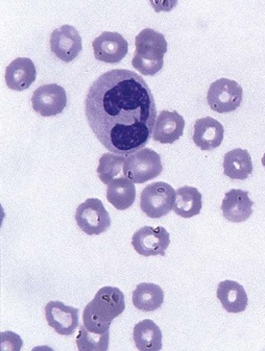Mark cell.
Returning <instances> with one entry per match:
<instances>
[{
    "label": "cell",
    "mask_w": 265,
    "mask_h": 351,
    "mask_svg": "<svg viewBox=\"0 0 265 351\" xmlns=\"http://www.w3.org/2000/svg\"><path fill=\"white\" fill-rule=\"evenodd\" d=\"M85 113L100 143L126 156L146 147L157 120L152 90L139 74L126 69L98 76L86 96Z\"/></svg>",
    "instance_id": "1"
},
{
    "label": "cell",
    "mask_w": 265,
    "mask_h": 351,
    "mask_svg": "<svg viewBox=\"0 0 265 351\" xmlns=\"http://www.w3.org/2000/svg\"><path fill=\"white\" fill-rule=\"evenodd\" d=\"M126 308L124 293L114 287L98 290L83 313V324L88 330L98 334L110 332L112 321Z\"/></svg>",
    "instance_id": "2"
},
{
    "label": "cell",
    "mask_w": 265,
    "mask_h": 351,
    "mask_svg": "<svg viewBox=\"0 0 265 351\" xmlns=\"http://www.w3.org/2000/svg\"><path fill=\"white\" fill-rule=\"evenodd\" d=\"M136 50L132 67L146 76L158 73L164 65L168 41L164 35L152 29H144L135 39Z\"/></svg>",
    "instance_id": "3"
},
{
    "label": "cell",
    "mask_w": 265,
    "mask_h": 351,
    "mask_svg": "<svg viewBox=\"0 0 265 351\" xmlns=\"http://www.w3.org/2000/svg\"><path fill=\"white\" fill-rule=\"evenodd\" d=\"M161 156L150 148H142L126 156L124 174L134 184H144L162 173Z\"/></svg>",
    "instance_id": "4"
},
{
    "label": "cell",
    "mask_w": 265,
    "mask_h": 351,
    "mask_svg": "<svg viewBox=\"0 0 265 351\" xmlns=\"http://www.w3.org/2000/svg\"><path fill=\"white\" fill-rule=\"evenodd\" d=\"M176 191L164 182H152L143 189L140 195V208L152 219L164 217L174 210Z\"/></svg>",
    "instance_id": "5"
},
{
    "label": "cell",
    "mask_w": 265,
    "mask_h": 351,
    "mask_svg": "<svg viewBox=\"0 0 265 351\" xmlns=\"http://www.w3.org/2000/svg\"><path fill=\"white\" fill-rule=\"evenodd\" d=\"M242 97L244 90L240 84L228 78H220L211 84L207 101L216 113H231L242 104Z\"/></svg>",
    "instance_id": "6"
},
{
    "label": "cell",
    "mask_w": 265,
    "mask_h": 351,
    "mask_svg": "<svg viewBox=\"0 0 265 351\" xmlns=\"http://www.w3.org/2000/svg\"><path fill=\"white\" fill-rule=\"evenodd\" d=\"M76 221L78 228L89 236L107 232L111 226L109 213L97 198H89L78 206Z\"/></svg>",
    "instance_id": "7"
},
{
    "label": "cell",
    "mask_w": 265,
    "mask_h": 351,
    "mask_svg": "<svg viewBox=\"0 0 265 351\" xmlns=\"http://www.w3.org/2000/svg\"><path fill=\"white\" fill-rule=\"evenodd\" d=\"M170 244V232L162 226H143L132 237V245L140 256H165Z\"/></svg>",
    "instance_id": "8"
},
{
    "label": "cell",
    "mask_w": 265,
    "mask_h": 351,
    "mask_svg": "<svg viewBox=\"0 0 265 351\" xmlns=\"http://www.w3.org/2000/svg\"><path fill=\"white\" fill-rule=\"evenodd\" d=\"M33 109L43 117H51L61 114L67 106L65 89L57 84L40 86L32 97Z\"/></svg>",
    "instance_id": "9"
},
{
    "label": "cell",
    "mask_w": 265,
    "mask_h": 351,
    "mask_svg": "<svg viewBox=\"0 0 265 351\" xmlns=\"http://www.w3.org/2000/svg\"><path fill=\"white\" fill-rule=\"evenodd\" d=\"M83 49L82 38L71 25H63L50 36V50L65 63L73 61Z\"/></svg>",
    "instance_id": "10"
},
{
    "label": "cell",
    "mask_w": 265,
    "mask_h": 351,
    "mask_svg": "<svg viewBox=\"0 0 265 351\" xmlns=\"http://www.w3.org/2000/svg\"><path fill=\"white\" fill-rule=\"evenodd\" d=\"M78 314V308L65 306L61 302H49L45 306L48 326L61 336H72L76 328H80Z\"/></svg>",
    "instance_id": "11"
},
{
    "label": "cell",
    "mask_w": 265,
    "mask_h": 351,
    "mask_svg": "<svg viewBox=\"0 0 265 351\" xmlns=\"http://www.w3.org/2000/svg\"><path fill=\"white\" fill-rule=\"evenodd\" d=\"M92 46L95 59L104 63H119L128 55V41L118 33L104 32L94 40Z\"/></svg>",
    "instance_id": "12"
},
{
    "label": "cell",
    "mask_w": 265,
    "mask_h": 351,
    "mask_svg": "<svg viewBox=\"0 0 265 351\" xmlns=\"http://www.w3.org/2000/svg\"><path fill=\"white\" fill-rule=\"evenodd\" d=\"M254 202L249 197V192L240 189H232L227 192L222 204L224 218L234 223L246 221L253 214Z\"/></svg>",
    "instance_id": "13"
},
{
    "label": "cell",
    "mask_w": 265,
    "mask_h": 351,
    "mask_svg": "<svg viewBox=\"0 0 265 351\" xmlns=\"http://www.w3.org/2000/svg\"><path fill=\"white\" fill-rule=\"evenodd\" d=\"M185 120L178 112L162 111L157 117L152 139L162 144H172L182 137Z\"/></svg>",
    "instance_id": "14"
},
{
    "label": "cell",
    "mask_w": 265,
    "mask_h": 351,
    "mask_svg": "<svg viewBox=\"0 0 265 351\" xmlns=\"http://www.w3.org/2000/svg\"><path fill=\"white\" fill-rule=\"evenodd\" d=\"M224 134V126L214 118H200L194 123V142L204 152L214 150L220 146Z\"/></svg>",
    "instance_id": "15"
},
{
    "label": "cell",
    "mask_w": 265,
    "mask_h": 351,
    "mask_svg": "<svg viewBox=\"0 0 265 351\" xmlns=\"http://www.w3.org/2000/svg\"><path fill=\"white\" fill-rule=\"evenodd\" d=\"M37 77L35 64L29 58H17L5 70V83L10 89L24 91L29 89Z\"/></svg>",
    "instance_id": "16"
},
{
    "label": "cell",
    "mask_w": 265,
    "mask_h": 351,
    "mask_svg": "<svg viewBox=\"0 0 265 351\" xmlns=\"http://www.w3.org/2000/svg\"><path fill=\"white\" fill-rule=\"evenodd\" d=\"M224 310L229 313H242L248 306V295L242 285L233 280H224L218 285L216 292Z\"/></svg>",
    "instance_id": "17"
},
{
    "label": "cell",
    "mask_w": 265,
    "mask_h": 351,
    "mask_svg": "<svg viewBox=\"0 0 265 351\" xmlns=\"http://www.w3.org/2000/svg\"><path fill=\"white\" fill-rule=\"evenodd\" d=\"M107 199L116 210H128L136 199L135 184L124 176L115 178L108 184Z\"/></svg>",
    "instance_id": "18"
},
{
    "label": "cell",
    "mask_w": 265,
    "mask_h": 351,
    "mask_svg": "<svg viewBox=\"0 0 265 351\" xmlns=\"http://www.w3.org/2000/svg\"><path fill=\"white\" fill-rule=\"evenodd\" d=\"M132 339L140 351H159L162 349V332L150 319L137 323L132 330Z\"/></svg>",
    "instance_id": "19"
},
{
    "label": "cell",
    "mask_w": 265,
    "mask_h": 351,
    "mask_svg": "<svg viewBox=\"0 0 265 351\" xmlns=\"http://www.w3.org/2000/svg\"><path fill=\"white\" fill-rule=\"evenodd\" d=\"M132 304L142 312H154L161 308L164 291L158 285L141 282L132 294Z\"/></svg>",
    "instance_id": "20"
},
{
    "label": "cell",
    "mask_w": 265,
    "mask_h": 351,
    "mask_svg": "<svg viewBox=\"0 0 265 351\" xmlns=\"http://www.w3.org/2000/svg\"><path fill=\"white\" fill-rule=\"evenodd\" d=\"M224 172L232 180H244L253 172V162L248 150L236 148L224 154Z\"/></svg>",
    "instance_id": "21"
},
{
    "label": "cell",
    "mask_w": 265,
    "mask_h": 351,
    "mask_svg": "<svg viewBox=\"0 0 265 351\" xmlns=\"http://www.w3.org/2000/svg\"><path fill=\"white\" fill-rule=\"evenodd\" d=\"M202 194L194 186H184L176 191L174 210L182 218H192L202 210Z\"/></svg>",
    "instance_id": "22"
},
{
    "label": "cell",
    "mask_w": 265,
    "mask_h": 351,
    "mask_svg": "<svg viewBox=\"0 0 265 351\" xmlns=\"http://www.w3.org/2000/svg\"><path fill=\"white\" fill-rule=\"evenodd\" d=\"M126 156L120 154H102L98 163L97 174L100 180L104 184H109L113 182L120 174H124V165Z\"/></svg>",
    "instance_id": "23"
},
{
    "label": "cell",
    "mask_w": 265,
    "mask_h": 351,
    "mask_svg": "<svg viewBox=\"0 0 265 351\" xmlns=\"http://www.w3.org/2000/svg\"><path fill=\"white\" fill-rule=\"evenodd\" d=\"M110 332L98 334L90 332L85 326L78 328L76 345L81 351H104L109 349Z\"/></svg>",
    "instance_id": "24"
},
{
    "label": "cell",
    "mask_w": 265,
    "mask_h": 351,
    "mask_svg": "<svg viewBox=\"0 0 265 351\" xmlns=\"http://www.w3.org/2000/svg\"><path fill=\"white\" fill-rule=\"evenodd\" d=\"M261 162H262V166L265 168V154L264 156H263L262 160H261Z\"/></svg>",
    "instance_id": "25"
}]
</instances>
